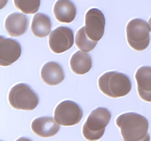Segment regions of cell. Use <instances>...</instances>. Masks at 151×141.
<instances>
[{
    "label": "cell",
    "mask_w": 151,
    "mask_h": 141,
    "mask_svg": "<svg viewBox=\"0 0 151 141\" xmlns=\"http://www.w3.org/2000/svg\"><path fill=\"white\" fill-rule=\"evenodd\" d=\"M42 80L49 85H57L63 82L65 78L63 68L56 62L45 63L41 70Z\"/></svg>",
    "instance_id": "13"
},
{
    "label": "cell",
    "mask_w": 151,
    "mask_h": 141,
    "mask_svg": "<svg viewBox=\"0 0 151 141\" xmlns=\"http://www.w3.org/2000/svg\"><path fill=\"white\" fill-rule=\"evenodd\" d=\"M73 44V31L66 26L57 27L49 36V46L55 54H61L68 51L72 48Z\"/></svg>",
    "instance_id": "8"
},
{
    "label": "cell",
    "mask_w": 151,
    "mask_h": 141,
    "mask_svg": "<svg viewBox=\"0 0 151 141\" xmlns=\"http://www.w3.org/2000/svg\"><path fill=\"white\" fill-rule=\"evenodd\" d=\"M31 128L34 133L42 137H50L60 130V125L52 117L37 118L32 121Z\"/></svg>",
    "instance_id": "11"
},
{
    "label": "cell",
    "mask_w": 151,
    "mask_h": 141,
    "mask_svg": "<svg viewBox=\"0 0 151 141\" xmlns=\"http://www.w3.org/2000/svg\"><path fill=\"white\" fill-rule=\"evenodd\" d=\"M85 29L91 41L98 42L104 35L106 18L100 10L91 8L86 14Z\"/></svg>",
    "instance_id": "7"
},
{
    "label": "cell",
    "mask_w": 151,
    "mask_h": 141,
    "mask_svg": "<svg viewBox=\"0 0 151 141\" xmlns=\"http://www.w3.org/2000/svg\"><path fill=\"white\" fill-rule=\"evenodd\" d=\"M22 54V46L19 41L0 36V64L9 66L17 61Z\"/></svg>",
    "instance_id": "9"
},
{
    "label": "cell",
    "mask_w": 151,
    "mask_h": 141,
    "mask_svg": "<svg viewBox=\"0 0 151 141\" xmlns=\"http://www.w3.org/2000/svg\"><path fill=\"white\" fill-rule=\"evenodd\" d=\"M135 78L139 97L143 101L151 102V67H140L136 72Z\"/></svg>",
    "instance_id": "10"
},
{
    "label": "cell",
    "mask_w": 151,
    "mask_h": 141,
    "mask_svg": "<svg viewBox=\"0 0 151 141\" xmlns=\"http://www.w3.org/2000/svg\"><path fill=\"white\" fill-rule=\"evenodd\" d=\"M150 26L143 19H134L128 22L126 27L127 41L133 49L145 50L150 44Z\"/></svg>",
    "instance_id": "5"
},
{
    "label": "cell",
    "mask_w": 151,
    "mask_h": 141,
    "mask_svg": "<svg viewBox=\"0 0 151 141\" xmlns=\"http://www.w3.org/2000/svg\"><path fill=\"white\" fill-rule=\"evenodd\" d=\"M70 67L72 71L78 75L88 73L92 67V59L88 53L78 51L70 60Z\"/></svg>",
    "instance_id": "15"
},
{
    "label": "cell",
    "mask_w": 151,
    "mask_h": 141,
    "mask_svg": "<svg viewBox=\"0 0 151 141\" xmlns=\"http://www.w3.org/2000/svg\"><path fill=\"white\" fill-rule=\"evenodd\" d=\"M83 110L79 104L70 100L60 102L55 110L54 119L59 125L71 126L80 123L83 118Z\"/></svg>",
    "instance_id": "6"
},
{
    "label": "cell",
    "mask_w": 151,
    "mask_h": 141,
    "mask_svg": "<svg viewBox=\"0 0 151 141\" xmlns=\"http://www.w3.org/2000/svg\"><path fill=\"white\" fill-rule=\"evenodd\" d=\"M28 24L29 21L26 15L20 13H13L7 17L4 27L10 36L18 37L26 32Z\"/></svg>",
    "instance_id": "12"
},
{
    "label": "cell",
    "mask_w": 151,
    "mask_h": 141,
    "mask_svg": "<svg viewBox=\"0 0 151 141\" xmlns=\"http://www.w3.org/2000/svg\"><path fill=\"white\" fill-rule=\"evenodd\" d=\"M123 141H150L147 119L136 113L120 115L116 119Z\"/></svg>",
    "instance_id": "1"
},
{
    "label": "cell",
    "mask_w": 151,
    "mask_h": 141,
    "mask_svg": "<svg viewBox=\"0 0 151 141\" xmlns=\"http://www.w3.org/2000/svg\"><path fill=\"white\" fill-rule=\"evenodd\" d=\"M75 43L77 47L85 52H89L92 51L97 46V41H92L88 38L86 33L85 26L81 27L78 31L75 36Z\"/></svg>",
    "instance_id": "17"
},
{
    "label": "cell",
    "mask_w": 151,
    "mask_h": 141,
    "mask_svg": "<svg viewBox=\"0 0 151 141\" xmlns=\"http://www.w3.org/2000/svg\"><path fill=\"white\" fill-rule=\"evenodd\" d=\"M111 114L105 107H97L88 115L83 126V135L88 141H97L104 135Z\"/></svg>",
    "instance_id": "3"
},
{
    "label": "cell",
    "mask_w": 151,
    "mask_h": 141,
    "mask_svg": "<svg viewBox=\"0 0 151 141\" xmlns=\"http://www.w3.org/2000/svg\"><path fill=\"white\" fill-rule=\"evenodd\" d=\"M148 24H149V26H150V32H151V17H150V19H149Z\"/></svg>",
    "instance_id": "20"
},
{
    "label": "cell",
    "mask_w": 151,
    "mask_h": 141,
    "mask_svg": "<svg viewBox=\"0 0 151 141\" xmlns=\"http://www.w3.org/2000/svg\"><path fill=\"white\" fill-rule=\"evenodd\" d=\"M8 100L13 108L22 110H33L39 103L38 94L25 83L13 86L9 92Z\"/></svg>",
    "instance_id": "4"
},
{
    "label": "cell",
    "mask_w": 151,
    "mask_h": 141,
    "mask_svg": "<svg viewBox=\"0 0 151 141\" xmlns=\"http://www.w3.org/2000/svg\"><path fill=\"white\" fill-rule=\"evenodd\" d=\"M17 9L26 14H34L38 12L41 4L40 0H14Z\"/></svg>",
    "instance_id": "18"
},
{
    "label": "cell",
    "mask_w": 151,
    "mask_h": 141,
    "mask_svg": "<svg viewBox=\"0 0 151 141\" xmlns=\"http://www.w3.org/2000/svg\"><path fill=\"white\" fill-rule=\"evenodd\" d=\"M52 23L50 16L44 13H36L32 19L31 30L35 36L44 38L51 33Z\"/></svg>",
    "instance_id": "16"
},
{
    "label": "cell",
    "mask_w": 151,
    "mask_h": 141,
    "mask_svg": "<svg viewBox=\"0 0 151 141\" xmlns=\"http://www.w3.org/2000/svg\"><path fill=\"white\" fill-rule=\"evenodd\" d=\"M53 12L56 19L59 22L66 24L73 21L77 14L75 4L69 0H58L56 1Z\"/></svg>",
    "instance_id": "14"
},
{
    "label": "cell",
    "mask_w": 151,
    "mask_h": 141,
    "mask_svg": "<svg viewBox=\"0 0 151 141\" xmlns=\"http://www.w3.org/2000/svg\"><path fill=\"white\" fill-rule=\"evenodd\" d=\"M101 92L111 98H119L128 95L132 88L131 79L125 73L117 71L106 72L98 79Z\"/></svg>",
    "instance_id": "2"
},
{
    "label": "cell",
    "mask_w": 151,
    "mask_h": 141,
    "mask_svg": "<svg viewBox=\"0 0 151 141\" xmlns=\"http://www.w3.org/2000/svg\"><path fill=\"white\" fill-rule=\"evenodd\" d=\"M16 141H32L31 139H29V138L27 137H20L18 140H16Z\"/></svg>",
    "instance_id": "19"
}]
</instances>
